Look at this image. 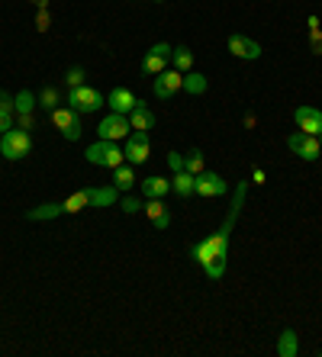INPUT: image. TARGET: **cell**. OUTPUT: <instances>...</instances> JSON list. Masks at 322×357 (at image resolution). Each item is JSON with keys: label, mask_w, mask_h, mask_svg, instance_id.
<instances>
[{"label": "cell", "mask_w": 322, "mask_h": 357, "mask_svg": "<svg viewBox=\"0 0 322 357\" xmlns=\"http://www.w3.org/2000/svg\"><path fill=\"white\" fill-rule=\"evenodd\" d=\"M245 193H248V181H238L236 197H232L229 216L222 219V225L210 235V238L197 241L194 248H190V258H197V264L204 267V274L210 277V280H222V274H226V261H229V238H232V229H236L238 213H242V206H245Z\"/></svg>", "instance_id": "obj_1"}, {"label": "cell", "mask_w": 322, "mask_h": 357, "mask_svg": "<svg viewBox=\"0 0 322 357\" xmlns=\"http://www.w3.org/2000/svg\"><path fill=\"white\" fill-rule=\"evenodd\" d=\"M84 158L91 161V165L97 167H119V165H126V151L119 149L116 142H107V139H97L93 145H87L84 149Z\"/></svg>", "instance_id": "obj_2"}, {"label": "cell", "mask_w": 322, "mask_h": 357, "mask_svg": "<svg viewBox=\"0 0 322 357\" xmlns=\"http://www.w3.org/2000/svg\"><path fill=\"white\" fill-rule=\"evenodd\" d=\"M29 151H33V135H29V129L13 126V129H7V132L0 135V155L7 161H20V158H26Z\"/></svg>", "instance_id": "obj_3"}, {"label": "cell", "mask_w": 322, "mask_h": 357, "mask_svg": "<svg viewBox=\"0 0 322 357\" xmlns=\"http://www.w3.org/2000/svg\"><path fill=\"white\" fill-rule=\"evenodd\" d=\"M68 103H71V109L81 113V116H87V113H97V109L107 103V97H103L100 91L87 87V84H81V87H71L68 91Z\"/></svg>", "instance_id": "obj_4"}, {"label": "cell", "mask_w": 322, "mask_h": 357, "mask_svg": "<svg viewBox=\"0 0 322 357\" xmlns=\"http://www.w3.org/2000/svg\"><path fill=\"white\" fill-rule=\"evenodd\" d=\"M52 123H55V129H59L61 135L68 142H77L81 139V132H84V123H81V113L71 107H59V109H52L49 113Z\"/></svg>", "instance_id": "obj_5"}, {"label": "cell", "mask_w": 322, "mask_h": 357, "mask_svg": "<svg viewBox=\"0 0 322 357\" xmlns=\"http://www.w3.org/2000/svg\"><path fill=\"white\" fill-rule=\"evenodd\" d=\"M129 132H132V126H129V116H123V113H113L110 116H103L100 126H97V135L107 142H119V139H129Z\"/></svg>", "instance_id": "obj_6"}, {"label": "cell", "mask_w": 322, "mask_h": 357, "mask_svg": "<svg viewBox=\"0 0 322 357\" xmlns=\"http://www.w3.org/2000/svg\"><path fill=\"white\" fill-rule=\"evenodd\" d=\"M287 145L293 155H300L303 161H316L322 155V145H319V135H306V132H290L287 135Z\"/></svg>", "instance_id": "obj_7"}, {"label": "cell", "mask_w": 322, "mask_h": 357, "mask_svg": "<svg viewBox=\"0 0 322 357\" xmlns=\"http://www.w3.org/2000/svg\"><path fill=\"white\" fill-rule=\"evenodd\" d=\"M171 45L168 42H155L152 49L145 52V59H142V71L145 75H161V71H168V61H171Z\"/></svg>", "instance_id": "obj_8"}, {"label": "cell", "mask_w": 322, "mask_h": 357, "mask_svg": "<svg viewBox=\"0 0 322 357\" xmlns=\"http://www.w3.org/2000/svg\"><path fill=\"white\" fill-rule=\"evenodd\" d=\"M155 97L158 100H171L178 91H184V75H181L178 68H171V71H161V75H155Z\"/></svg>", "instance_id": "obj_9"}, {"label": "cell", "mask_w": 322, "mask_h": 357, "mask_svg": "<svg viewBox=\"0 0 322 357\" xmlns=\"http://www.w3.org/2000/svg\"><path fill=\"white\" fill-rule=\"evenodd\" d=\"M194 193L197 197H222V193H229V183L222 181L216 171H204V174H197V183H194Z\"/></svg>", "instance_id": "obj_10"}, {"label": "cell", "mask_w": 322, "mask_h": 357, "mask_svg": "<svg viewBox=\"0 0 322 357\" xmlns=\"http://www.w3.org/2000/svg\"><path fill=\"white\" fill-rule=\"evenodd\" d=\"M126 161L132 167H139V165H145L148 161V132H129V139H126Z\"/></svg>", "instance_id": "obj_11"}, {"label": "cell", "mask_w": 322, "mask_h": 357, "mask_svg": "<svg viewBox=\"0 0 322 357\" xmlns=\"http://www.w3.org/2000/svg\"><path fill=\"white\" fill-rule=\"evenodd\" d=\"M293 123L306 135H322V109L316 107H297L293 109Z\"/></svg>", "instance_id": "obj_12"}, {"label": "cell", "mask_w": 322, "mask_h": 357, "mask_svg": "<svg viewBox=\"0 0 322 357\" xmlns=\"http://www.w3.org/2000/svg\"><path fill=\"white\" fill-rule=\"evenodd\" d=\"M229 52L236 55V59H242V61H254V59H261V45L254 39H248V36H238V33H232L229 36Z\"/></svg>", "instance_id": "obj_13"}, {"label": "cell", "mask_w": 322, "mask_h": 357, "mask_svg": "<svg viewBox=\"0 0 322 357\" xmlns=\"http://www.w3.org/2000/svg\"><path fill=\"white\" fill-rule=\"evenodd\" d=\"M107 103H110L113 113H123V116H129L132 109H136L139 97L132 91H126V87H116V91H110V97H107Z\"/></svg>", "instance_id": "obj_14"}, {"label": "cell", "mask_w": 322, "mask_h": 357, "mask_svg": "<svg viewBox=\"0 0 322 357\" xmlns=\"http://www.w3.org/2000/svg\"><path fill=\"white\" fill-rule=\"evenodd\" d=\"M145 216L152 219V225L158 232H164L171 225V213H168V206H164V199H145Z\"/></svg>", "instance_id": "obj_15"}, {"label": "cell", "mask_w": 322, "mask_h": 357, "mask_svg": "<svg viewBox=\"0 0 322 357\" xmlns=\"http://www.w3.org/2000/svg\"><path fill=\"white\" fill-rule=\"evenodd\" d=\"M171 193V181L168 177H145L142 181V197L145 199H164Z\"/></svg>", "instance_id": "obj_16"}, {"label": "cell", "mask_w": 322, "mask_h": 357, "mask_svg": "<svg viewBox=\"0 0 322 357\" xmlns=\"http://www.w3.org/2000/svg\"><path fill=\"white\" fill-rule=\"evenodd\" d=\"M129 126L136 129V132H148V129H155V113L148 107H145L142 100L136 103V109L129 113Z\"/></svg>", "instance_id": "obj_17"}, {"label": "cell", "mask_w": 322, "mask_h": 357, "mask_svg": "<svg viewBox=\"0 0 322 357\" xmlns=\"http://www.w3.org/2000/svg\"><path fill=\"white\" fill-rule=\"evenodd\" d=\"M87 197H91V206H116L119 203V190L116 187H87Z\"/></svg>", "instance_id": "obj_18"}, {"label": "cell", "mask_w": 322, "mask_h": 357, "mask_svg": "<svg viewBox=\"0 0 322 357\" xmlns=\"http://www.w3.org/2000/svg\"><path fill=\"white\" fill-rule=\"evenodd\" d=\"M113 187H116V190H132V187H136V167L129 165H119V167H113Z\"/></svg>", "instance_id": "obj_19"}, {"label": "cell", "mask_w": 322, "mask_h": 357, "mask_svg": "<svg viewBox=\"0 0 322 357\" xmlns=\"http://www.w3.org/2000/svg\"><path fill=\"white\" fill-rule=\"evenodd\" d=\"M194 183H197V177L190 174V171H178V174L171 177V190L178 193L181 199H187L190 193H194Z\"/></svg>", "instance_id": "obj_20"}, {"label": "cell", "mask_w": 322, "mask_h": 357, "mask_svg": "<svg viewBox=\"0 0 322 357\" xmlns=\"http://www.w3.org/2000/svg\"><path fill=\"white\" fill-rule=\"evenodd\" d=\"M84 206H91L87 187H84V190H77V193H71L68 199H61V213H65V216H71V213H81Z\"/></svg>", "instance_id": "obj_21"}, {"label": "cell", "mask_w": 322, "mask_h": 357, "mask_svg": "<svg viewBox=\"0 0 322 357\" xmlns=\"http://www.w3.org/2000/svg\"><path fill=\"white\" fill-rule=\"evenodd\" d=\"M39 103V97H33V91H20L13 97V113L17 116H33V107Z\"/></svg>", "instance_id": "obj_22"}, {"label": "cell", "mask_w": 322, "mask_h": 357, "mask_svg": "<svg viewBox=\"0 0 322 357\" xmlns=\"http://www.w3.org/2000/svg\"><path fill=\"white\" fill-rule=\"evenodd\" d=\"M300 344H297V332L293 328H284L280 332V341H277V354L280 357H297Z\"/></svg>", "instance_id": "obj_23"}, {"label": "cell", "mask_w": 322, "mask_h": 357, "mask_svg": "<svg viewBox=\"0 0 322 357\" xmlns=\"http://www.w3.org/2000/svg\"><path fill=\"white\" fill-rule=\"evenodd\" d=\"M171 61H174V68H178L181 75L194 71V52L187 49V45H178V49L171 52Z\"/></svg>", "instance_id": "obj_24"}, {"label": "cell", "mask_w": 322, "mask_h": 357, "mask_svg": "<svg viewBox=\"0 0 322 357\" xmlns=\"http://www.w3.org/2000/svg\"><path fill=\"white\" fill-rule=\"evenodd\" d=\"M36 97H39V107H43V109H49V113H52V109H59V100H61L59 87H52V84H45L43 91L36 93Z\"/></svg>", "instance_id": "obj_25"}, {"label": "cell", "mask_w": 322, "mask_h": 357, "mask_svg": "<svg viewBox=\"0 0 322 357\" xmlns=\"http://www.w3.org/2000/svg\"><path fill=\"white\" fill-rule=\"evenodd\" d=\"M184 91L194 93V97L206 93V77L200 75V71H187V75H184Z\"/></svg>", "instance_id": "obj_26"}, {"label": "cell", "mask_w": 322, "mask_h": 357, "mask_svg": "<svg viewBox=\"0 0 322 357\" xmlns=\"http://www.w3.org/2000/svg\"><path fill=\"white\" fill-rule=\"evenodd\" d=\"M184 167L194 177L204 174V171H206V167H204V151H200V149H190V151H187V155H184Z\"/></svg>", "instance_id": "obj_27"}, {"label": "cell", "mask_w": 322, "mask_h": 357, "mask_svg": "<svg viewBox=\"0 0 322 357\" xmlns=\"http://www.w3.org/2000/svg\"><path fill=\"white\" fill-rule=\"evenodd\" d=\"M306 26H309V45H313V52L316 55H322V23H319V17H309L306 20Z\"/></svg>", "instance_id": "obj_28"}, {"label": "cell", "mask_w": 322, "mask_h": 357, "mask_svg": "<svg viewBox=\"0 0 322 357\" xmlns=\"http://www.w3.org/2000/svg\"><path fill=\"white\" fill-rule=\"evenodd\" d=\"M119 209H123L126 216H132V213L145 209V199H139V197H123V199H119Z\"/></svg>", "instance_id": "obj_29"}, {"label": "cell", "mask_w": 322, "mask_h": 357, "mask_svg": "<svg viewBox=\"0 0 322 357\" xmlns=\"http://www.w3.org/2000/svg\"><path fill=\"white\" fill-rule=\"evenodd\" d=\"M84 68H68V75H65V84H68V91H71V87H81V84H84Z\"/></svg>", "instance_id": "obj_30"}, {"label": "cell", "mask_w": 322, "mask_h": 357, "mask_svg": "<svg viewBox=\"0 0 322 357\" xmlns=\"http://www.w3.org/2000/svg\"><path fill=\"white\" fill-rule=\"evenodd\" d=\"M168 167L174 171V174H178V171H187V167H184V155H181V151H168Z\"/></svg>", "instance_id": "obj_31"}, {"label": "cell", "mask_w": 322, "mask_h": 357, "mask_svg": "<svg viewBox=\"0 0 322 357\" xmlns=\"http://www.w3.org/2000/svg\"><path fill=\"white\" fill-rule=\"evenodd\" d=\"M7 129H13V113H7V109H0V135L7 132Z\"/></svg>", "instance_id": "obj_32"}, {"label": "cell", "mask_w": 322, "mask_h": 357, "mask_svg": "<svg viewBox=\"0 0 322 357\" xmlns=\"http://www.w3.org/2000/svg\"><path fill=\"white\" fill-rule=\"evenodd\" d=\"M0 109H7V113H13V97H10L7 91H0Z\"/></svg>", "instance_id": "obj_33"}, {"label": "cell", "mask_w": 322, "mask_h": 357, "mask_svg": "<svg viewBox=\"0 0 322 357\" xmlns=\"http://www.w3.org/2000/svg\"><path fill=\"white\" fill-rule=\"evenodd\" d=\"M36 29H39V33H45V29H49V13H39V20H36Z\"/></svg>", "instance_id": "obj_34"}, {"label": "cell", "mask_w": 322, "mask_h": 357, "mask_svg": "<svg viewBox=\"0 0 322 357\" xmlns=\"http://www.w3.org/2000/svg\"><path fill=\"white\" fill-rule=\"evenodd\" d=\"M17 123H20V129H36V119L33 116H17Z\"/></svg>", "instance_id": "obj_35"}, {"label": "cell", "mask_w": 322, "mask_h": 357, "mask_svg": "<svg viewBox=\"0 0 322 357\" xmlns=\"http://www.w3.org/2000/svg\"><path fill=\"white\" fill-rule=\"evenodd\" d=\"M252 181L254 183H264V171H261V167H254V171H252Z\"/></svg>", "instance_id": "obj_36"}, {"label": "cell", "mask_w": 322, "mask_h": 357, "mask_svg": "<svg viewBox=\"0 0 322 357\" xmlns=\"http://www.w3.org/2000/svg\"><path fill=\"white\" fill-rule=\"evenodd\" d=\"M33 3H36V7H43V10H45V3H49V0H33Z\"/></svg>", "instance_id": "obj_37"}, {"label": "cell", "mask_w": 322, "mask_h": 357, "mask_svg": "<svg viewBox=\"0 0 322 357\" xmlns=\"http://www.w3.org/2000/svg\"><path fill=\"white\" fill-rule=\"evenodd\" d=\"M155 3H164V0H155Z\"/></svg>", "instance_id": "obj_38"}, {"label": "cell", "mask_w": 322, "mask_h": 357, "mask_svg": "<svg viewBox=\"0 0 322 357\" xmlns=\"http://www.w3.org/2000/svg\"><path fill=\"white\" fill-rule=\"evenodd\" d=\"M319 145H322V135H319Z\"/></svg>", "instance_id": "obj_39"}]
</instances>
